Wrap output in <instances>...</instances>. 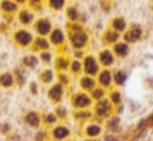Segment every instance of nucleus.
Instances as JSON below:
<instances>
[{"instance_id":"obj_31","label":"nucleus","mask_w":153,"mask_h":141,"mask_svg":"<svg viewBox=\"0 0 153 141\" xmlns=\"http://www.w3.org/2000/svg\"><path fill=\"white\" fill-rule=\"evenodd\" d=\"M107 36H111V37L107 38V40H108L109 42H114V40H117V36H118V35H116V33H109V35H107Z\"/></svg>"},{"instance_id":"obj_3","label":"nucleus","mask_w":153,"mask_h":141,"mask_svg":"<svg viewBox=\"0 0 153 141\" xmlns=\"http://www.w3.org/2000/svg\"><path fill=\"white\" fill-rule=\"evenodd\" d=\"M16 38H17V40L20 43V44L26 45V44H28V43L30 42L31 36H30L29 33L25 32V31H20V32L17 33Z\"/></svg>"},{"instance_id":"obj_15","label":"nucleus","mask_w":153,"mask_h":141,"mask_svg":"<svg viewBox=\"0 0 153 141\" xmlns=\"http://www.w3.org/2000/svg\"><path fill=\"white\" fill-rule=\"evenodd\" d=\"M116 52L118 53V54H120V55H125L126 54V52H127V50H128V47L126 46V45H124V44H120V45H118V46H116Z\"/></svg>"},{"instance_id":"obj_22","label":"nucleus","mask_w":153,"mask_h":141,"mask_svg":"<svg viewBox=\"0 0 153 141\" xmlns=\"http://www.w3.org/2000/svg\"><path fill=\"white\" fill-rule=\"evenodd\" d=\"M20 18L23 23H28L31 19V15H29L28 12H23L22 14H21Z\"/></svg>"},{"instance_id":"obj_20","label":"nucleus","mask_w":153,"mask_h":141,"mask_svg":"<svg viewBox=\"0 0 153 141\" xmlns=\"http://www.w3.org/2000/svg\"><path fill=\"white\" fill-rule=\"evenodd\" d=\"M2 7H3L5 10H14L15 8H16V5H15L13 2L5 1V2H3V3H2Z\"/></svg>"},{"instance_id":"obj_24","label":"nucleus","mask_w":153,"mask_h":141,"mask_svg":"<svg viewBox=\"0 0 153 141\" xmlns=\"http://www.w3.org/2000/svg\"><path fill=\"white\" fill-rule=\"evenodd\" d=\"M50 3L52 4V6H54L55 8H59L62 5L64 1H62V0H51Z\"/></svg>"},{"instance_id":"obj_7","label":"nucleus","mask_w":153,"mask_h":141,"mask_svg":"<svg viewBox=\"0 0 153 141\" xmlns=\"http://www.w3.org/2000/svg\"><path fill=\"white\" fill-rule=\"evenodd\" d=\"M75 104H76L77 106H79V107H85V106H87V105H89V104H90V100H89V98H88L87 95H78V97L76 98V100H75Z\"/></svg>"},{"instance_id":"obj_16","label":"nucleus","mask_w":153,"mask_h":141,"mask_svg":"<svg viewBox=\"0 0 153 141\" xmlns=\"http://www.w3.org/2000/svg\"><path fill=\"white\" fill-rule=\"evenodd\" d=\"M114 27H115L116 29H118V30L124 29V27H125L124 21L121 20V19H116V20L114 21Z\"/></svg>"},{"instance_id":"obj_9","label":"nucleus","mask_w":153,"mask_h":141,"mask_svg":"<svg viewBox=\"0 0 153 141\" xmlns=\"http://www.w3.org/2000/svg\"><path fill=\"white\" fill-rule=\"evenodd\" d=\"M0 82L4 86H10L13 83V77L10 74H4L0 77Z\"/></svg>"},{"instance_id":"obj_21","label":"nucleus","mask_w":153,"mask_h":141,"mask_svg":"<svg viewBox=\"0 0 153 141\" xmlns=\"http://www.w3.org/2000/svg\"><path fill=\"white\" fill-rule=\"evenodd\" d=\"M115 79H116V82H117L118 84H122V83H124V81H125V75L122 74L121 72H119L116 74Z\"/></svg>"},{"instance_id":"obj_18","label":"nucleus","mask_w":153,"mask_h":141,"mask_svg":"<svg viewBox=\"0 0 153 141\" xmlns=\"http://www.w3.org/2000/svg\"><path fill=\"white\" fill-rule=\"evenodd\" d=\"M81 84L85 88H91V87H93V85H94V81L90 78H85L82 80V82H81Z\"/></svg>"},{"instance_id":"obj_27","label":"nucleus","mask_w":153,"mask_h":141,"mask_svg":"<svg viewBox=\"0 0 153 141\" xmlns=\"http://www.w3.org/2000/svg\"><path fill=\"white\" fill-rule=\"evenodd\" d=\"M79 69H80V63H79L78 61H75V62H73L72 70H74V72H77V70H79Z\"/></svg>"},{"instance_id":"obj_32","label":"nucleus","mask_w":153,"mask_h":141,"mask_svg":"<svg viewBox=\"0 0 153 141\" xmlns=\"http://www.w3.org/2000/svg\"><path fill=\"white\" fill-rule=\"evenodd\" d=\"M42 58L44 59V60L48 61L49 59H50V54H48V53H44V54H42Z\"/></svg>"},{"instance_id":"obj_28","label":"nucleus","mask_w":153,"mask_h":141,"mask_svg":"<svg viewBox=\"0 0 153 141\" xmlns=\"http://www.w3.org/2000/svg\"><path fill=\"white\" fill-rule=\"evenodd\" d=\"M113 101L115 102V103H119L120 102V99H121V98H120V95L118 93H113Z\"/></svg>"},{"instance_id":"obj_12","label":"nucleus","mask_w":153,"mask_h":141,"mask_svg":"<svg viewBox=\"0 0 153 141\" xmlns=\"http://www.w3.org/2000/svg\"><path fill=\"white\" fill-rule=\"evenodd\" d=\"M51 38H52V42L55 43V44H59V43L62 42L64 40V36H62V33L59 30H54L51 35Z\"/></svg>"},{"instance_id":"obj_11","label":"nucleus","mask_w":153,"mask_h":141,"mask_svg":"<svg viewBox=\"0 0 153 141\" xmlns=\"http://www.w3.org/2000/svg\"><path fill=\"white\" fill-rule=\"evenodd\" d=\"M68 134H69V131L66 129V128H57V129H55V131H54V136L56 138H59V139L66 137Z\"/></svg>"},{"instance_id":"obj_23","label":"nucleus","mask_w":153,"mask_h":141,"mask_svg":"<svg viewBox=\"0 0 153 141\" xmlns=\"http://www.w3.org/2000/svg\"><path fill=\"white\" fill-rule=\"evenodd\" d=\"M42 77L46 82H49V81L52 79V73H51V70H46V72L43 74Z\"/></svg>"},{"instance_id":"obj_8","label":"nucleus","mask_w":153,"mask_h":141,"mask_svg":"<svg viewBox=\"0 0 153 141\" xmlns=\"http://www.w3.org/2000/svg\"><path fill=\"white\" fill-rule=\"evenodd\" d=\"M26 120L27 123H29L31 126H34V127H36L39 125V123H40V119H39L38 115L36 113H29L26 117Z\"/></svg>"},{"instance_id":"obj_29","label":"nucleus","mask_w":153,"mask_h":141,"mask_svg":"<svg viewBox=\"0 0 153 141\" xmlns=\"http://www.w3.org/2000/svg\"><path fill=\"white\" fill-rule=\"evenodd\" d=\"M59 68H62V69H65V68L68 65V62H67L66 60H64V59H59Z\"/></svg>"},{"instance_id":"obj_19","label":"nucleus","mask_w":153,"mask_h":141,"mask_svg":"<svg viewBox=\"0 0 153 141\" xmlns=\"http://www.w3.org/2000/svg\"><path fill=\"white\" fill-rule=\"evenodd\" d=\"M100 132V129L99 127H96V126H92V127L88 128V134L91 136H95Z\"/></svg>"},{"instance_id":"obj_5","label":"nucleus","mask_w":153,"mask_h":141,"mask_svg":"<svg viewBox=\"0 0 153 141\" xmlns=\"http://www.w3.org/2000/svg\"><path fill=\"white\" fill-rule=\"evenodd\" d=\"M38 29H39V32L41 35H46L47 32L49 31L50 29V23L48 21H40L38 24Z\"/></svg>"},{"instance_id":"obj_25","label":"nucleus","mask_w":153,"mask_h":141,"mask_svg":"<svg viewBox=\"0 0 153 141\" xmlns=\"http://www.w3.org/2000/svg\"><path fill=\"white\" fill-rule=\"evenodd\" d=\"M36 45H38L39 47H42V48H47V47H48L47 42L45 40H43V38H39V40H36Z\"/></svg>"},{"instance_id":"obj_33","label":"nucleus","mask_w":153,"mask_h":141,"mask_svg":"<svg viewBox=\"0 0 153 141\" xmlns=\"http://www.w3.org/2000/svg\"><path fill=\"white\" fill-rule=\"evenodd\" d=\"M47 119H48V121H49V123H53V121H55V117L54 116H53V115H49V116H48V118H47Z\"/></svg>"},{"instance_id":"obj_6","label":"nucleus","mask_w":153,"mask_h":141,"mask_svg":"<svg viewBox=\"0 0 153 141\" xmlns=\"http://www.w3.org/2000/svg\"><path fill=\"white\" fill-rule=\"evenodd\" d=\"M49 95H50V97L52 98L53 100L59 101V100L61 99V95H62V87L59 86V85H55V86L50 90Z\"/></svg>"},{"instance_id":"obj_14","label":"nucleus","mask_w":153,"mask_h":141,"mask_svg":"<svg viewBox=\"0 0 153 141\" xmlns=\"http://www.w3.org/2000/svg\"><path fill=\"white\" fill-rule=\"evenodd\" d=\"M100 81L103 85H108L109 82H111V75L107 70L103 72L102 74L100 75Z\"/></svg>"},{"instance_id":"obj_2","label":"nucleus","mask_w":153,"mask_h":141,"mask_svg":"<svg viewBox=\"0 0 153 141\" xmlns=\"http://www.w3.org/2000/svg\"><path fill=\"white\" fill-rule=\"evenodd\" d=\"M97 69L98 68H97V65L95 62L94 58L93 57H88L85 59V70H87V72L90 73V74H95Z\"/></svg>"},{"instance_id":"obj_26","label":"nucleus","mask_w":153,"mask_h":141,"mask_svg":"<svg viewBox=\"0 0 153 141\" xmlns=\"http://www.w3.org/2000/svg\"><path fill=\"white\" fill-rule=\"evenodd\" d=\"M68 14H69V17H70L72 20H75V19L77 18V12L74 8H70V10H68Z\"/></svg>"},{"instance_id":"obj_17","label":"nucleus","mask_w":153,"mask_h":141,"mask_svg":"<svg viewBox=\"0 0 153 141\" xmlns=\"http://www.w3.org/2000/svg\"><path fill=\"white\" fill-rule=\"evenodd\" d=\"M24 61H25V65H30V67H33V65H36V62H38L36 58V57H33V56L26 57V58L24 59Z\"/></svg>"},{"instance_id":"obj_1","label":"nucleus","mask_w":153,"mask_h":141,"mask_svg":"<svg viewBox=\"0 0 153 141\" xmlns=\"http://www.w3.org/2000/svg\"><path fill=\"white\" fill-rule=\"evenodd\" d=\"M87 42V36L83 33H76L72 36V43L76 48H80Z\"/></svg>"},{"instance_id":"obj_4","label":"nucleus","mask_w":153,"mask_h":141,"mask_svg":"<svg viewBox=\"0 0 153 141\" xmlns=\"http://www.w3.org/2000/svg\"><path fill=\"white\" fill-rule=\"evenodd\" d=\"M141 35V29L140 28H134L131 31H129L126 35H125V40L127 42H135L137 38Z\"/></svg>"},{"instance_id":"obj_30","label":"nucleus","mask_w":153,"mask_h":141,"mask_svg":"<svg viewBox=\"0 0 153 141\" xmlns=\"http://www.w3.org/2000/svg\"><path fill=\"white\" fill-rule=\"evenodd\" d=\"M93 95H94L95 98H100L101 95H103V91L101 90V89H97L96 91H94V93H93Z\"/></svg>"},{"instance_id":"obj_13","label":"nucleus","mask_w":153,"mask_h":141,"mask_svg":"<svg viewBox=\"0 0 153 141\" xmlns=\"http://www.w3.org/2000/svg\"><path fill=\"white\" fill-rule=\"evenodd\" d=\"M101 60L104 65H109V63L113 62V56L108 51H105L101 54Z\"/></svg>"},{"instance_id":"obj_10","label":"nucleus","mask_w":153,"mask_h":141,"mask_svg":"<svg viewBox=\"0 0 153 141\" xmlns=\"http://www.w3.org/2000/svg\"><path fill=\"white\" fill-rule=\"evenodd\" d=\"M108 110H109V104L104 101V102H102V103L99 104L98 109H97V112H98V114L103 115V114H105Z\"/></svg>"}]
</instances>
